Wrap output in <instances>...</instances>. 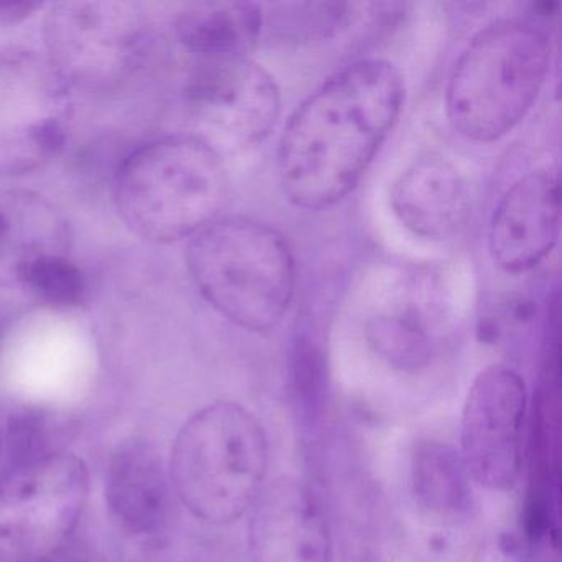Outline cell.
<instances>
[{"mask_svg":"<svg viewBox=\"0 0 562 562\" xmlns=\"http://www.w3.org/2000/svg\"><path fill=\"white\" fill-rule=\"evenodd\" d=\"M225 164L209 140L167 136L127 157L116 180V203L140 238L173 243L218 220L228 203Z\"/></svg>","mask_w":562,"mask_h":562,"instance_id":"cell-2","label":"cell"},{"mask_svg":"<svg viewBox=\"0 0 562 562\" xmlns=\"http://www.w3.org/2000/svg\"><path fill=\"white\" fill-rule=\"evenodd\" d=\"M291 394L295 417L302 429L317 430L327 413V374L324 355L307 338L295 344L291 368Z\"/></svg>","mask_w":562,"mask_h":562,"instance_id":"cell-20","label":"cell"},{"mask_svg":"<svg viewBox=\"0 0 562 562\" xmlns=\"http://www.w3.org/2000/svg\"><path fill=\"white\" fill-rule=\"evenodd\" d=\"M41 8V2L32 0H0V25L19 24Z\"/></svg>","mask_w":562,"mask_h":562,"instance_id":"cell-24","label":"cell"},{"mask_svg":"<svg viewBox=\"0 0 562 562\" xmlns=\"http://www.w3.org/2000/svg\"><path fill=\"white\" fill-rule=\"evenodd\" d=\"M47 562H111L93 542L71 536L70 541Z\"/></svg>","mask_w":562,"mask_h":562,"instance_id":"cell-23","label":"cell"},{"mask_svg":"<svg viewBox=\"0 0 562 562\" xmlns=\"http://www.w3.org/2000/svg\"><path fill=\"white\" fill-rule=\"evenodd\" d=\"M551 65V42L528 22L503 21L472 38L449 78L446 110L456 133L493 143L528 114Z\"/></svg>","mask_w":562,"mask_h":562,"instance_id":"cell-4","label":"cell"},{"mask_svg":"<svg viewBox=\"0 0 562 562\" xmlns=\"http://www.w3.org/2000/svg\"><path fill=\"white\" fill-rule=\"evenodd\" d=\"M350 4L344 2H305L272 8V27L292 41H324L334 37L350 22ZM271 27V29H272Z\"/></svg>","mask_w":562,"mask_h":562,"instance_id":"cell-21","label":"cell"},{"mask_svg":"<svg viewBox=\"0 0 562 562\" xmlns=\"http://www.w3.org/2000/svg\"><path fill=\"white\" fill-rule=\"evenodd\" d=\"M70 424L44 409L12 414L5 434V470L21 469L65 453Z\"/></svg>","mask_w":562,"mask_h":562,"instance_id":"cell-18","label":"cell"},{"mask_svg":"<svg viewBox=\"0 0 562 562\" xmlns=\"http://www.w3.org/2000/svg\"><path fill=\"white\" fill-rule=\"evenodd\" d=\"M88 470L60 453L0 475V562H47L77 532Z\"/></svg>","mask_w":562,"mask_h":562,"instance_id":"cell-6","label":"cell"},{"mask_svg":"<svg viewBox=\"0 0 562 562\" xmlns=\"http://www.w3.org/2000/svg\"><path fill=\"white\" fill-rule=\"evenodd\" d=\"M561 187L554 170L521 177L502 196L488 229L495 265L508 272L536 268L558 245Z\"/></svg>","mask_w":562,"mask_h":562,"instance_id":"cell-12","label":"cell"},{"mask_svg":"<svg viewBox=\"0 0 562 562\" xmlns=\"http://www.w3.org/2000/svg\"><path fill=\"white\" fill-rule=\"evenodd\" d=\"M186 91L239 146L261 143L281 113L274 80L248 57H196Z\"/></svg>","mask_w":562,"mask_h":562,"instance_id":"cell-10","label":"cell"},{"mask_svg":"<svg viewBox=\"0 0 562 562\" xmlns=\"http://www.w3.org/2000/svg\"><path fill=\"white\" fill-rule=\"evenodd\" d=\"M48 64L71 87L104 91L123 83L146 52L139 12L121 2H61L45 21Z\"/></svg>","mask_w":562,"mask_h":562,"instance_id":"cell-7","label":"cell"},{"mask_svg":"<svg viewBox=\"0 0 562 562\" xmlns=\"http://www.w3.org/2000/svg\"><path fill=\"white\" fill-rule=\"evenodd\" d=\"M394 215L423 238L447 239L465 226L470 195L459 170L439 157L417 160L394 183Z\"/></svg>","mask_w":562,"mask_h":562,"instance_id":"cell-13","label":"cell"},{"mask_svg":"<svg viewBox=\"0 0 562 562\" xmlns=\"http://www.w3.org/2000/svg\"><path fill=\"white\" fill-rule=\"evenodd\" d=\"M67 226L54 206L27 192L0 193V285L21 282L35 259L65 255Z\"/></svg>","mask_w":562,"mask_h":562,"instance_id":"cell-15","label":"cell"},{"mask_svg":"<svg viewBox=\"0 0 562 562\" xmlns=\"http://www.w3.org/2000/svg\"><path fill=\"white\" fill-rule=\"evenodd\" d=\"M187 262L203 297L238 327L272 330L291 307L294 256L272 226L243 216L215 220L193 236Z\"/></svg>","mask_w":562,"mask_h":562,"instance_id":"cell-3","label":"cell"},{"mask_svg":"<svg viewBox=\"0 0 562 562\" xmlns=\"http://www.w3.org/2000/svg\"><path fill=\"white\" fill-rule=\"evenodd\" d=\"M370 340L378 353L401 370H419L430 358L423 307L407 305L400 314L378 318L370 327Z\"/></svg>","mask_w":562,"mask_h":562,"instance_id":"cell-19","label":"cell"},{"mask_svg":"<svg viewBox=\"0 0 562 562\" xmlns=\"http://www.w3.org/2000/svg\"><path fill=\"white\" fill-rule=\"evenodd\" d=\"M413 490L423 508L457 516L469 508L470 475L462 456L442 442H423L413 456Z\"/></svg>","mask_w":562,"mask_h":562,"instance_id":"cell-17","label":"cell"},{"mask_svg":"<svg viewBox=\"0 0 562 562\" xmlns=\"http://www.w3.org/2000/svg\"><path fill=\"white\" fill-rule=\"evenodd\" d=\"M106 499L114 518L133 532H157L169 521L170 490L159 456L144 443L114 453Z\"/></svg>","mask_w":562,"mask_h":562,"instance_id":"cell-14","label":"cell"},{"mask_svg":"<svg viewBox=\"0 0 562 562\" xmlns=\"http://www.w3.org/2000/svg\"><path fill=\"white\" fill-rule=\"evenodd\" d=\"M19 284H24L41 301L58 307L78 305L87 294L83 272L65 255H47L35 259L22 272Z\"/></svg>","mask_w":562,"mask_h":562,"instance_id":"cell-22","label":"cell"},{"mask_svg":"<svg viewBox=\"0 0 562 562\" xmlns=\"http://www.w3.org/2000/svg\"><path fill=\"white\" fill-rule=\"evenodd\" d=\"M525 416V381L515 370L495 364L475 378L463 406L460 456L485 488L508 490L518 482Z\"/></svg>","mask_w":562,"mask_h":562,"instance_id":"cell-9","label":"cell"},{"mask_svg":"<svg viewBox=\"0 0 562 562\" xmlns=\"http://www.w3.org/2000/svg\"><path fill=\"white\" fill-rule=\"evenodd\" d=\"M404 81L384 60H361L328 78L292 114L279 143L282 192L324 210L353 192L403 111Z\"/></svg>","mask_w":562,"mask_h":562,"instance_id":"cell-1","label":"cell"},{"mask_svg":"<svg viewBox=\"0 0 562 562\" xmlns=\"http://www.w3.org/2000/svg\"><path fill=\"white\" fill-rule=\"evenodd\" d=\"M268 462L261 423L239 404L222 401L199 411L177 436L173 485L196 518L229 525L251 509Z\"/></svg>","mask_w":562,"mask_h":562,"instance_id":"cell-5","label":"cell"},{"mask_svg":"<svg viewBox=\"0 0 562 562\" xmlns=\"http://www.w3.org/2000/svg\"><path fill=\"white\" fill-rule=\"evenodd\" d=\"M251 562H331V536L307 485L282 476L262 486L251 506Z\"/></svg>","mask_w":562,"mask_h":562,"instance_id":"cell-11","label":"cell"},{"mask_svg":"<svg viewBox=\"0 0 562 562\" xmlns=\"http://www.w3.org/2000/svg\"><path fill=\"white\" fill-rule=\"evenodd\" d=\"M262 24V8L255 2H200L180 12L176 32L196 57H246Z\"/></svg>","mask_w":562,"mask_h":562,"instance_id":"cell-16","label":"cell"},{"mask_svg":"<svg viewBox=\"0 0 562 562\" xmlns=\"http://www.w3.org/2000/svg\"><path fill=\"white\" fill-rule=\"evenodd\" d=\"M71 121L68 85L37 55L0 58V176L32 172L57 156Z\"/></svg>","mask_w":562,"mask_h":562,"instance_id":"cell-8","label":"cell"},{"mask_svg":"<svg viewBox=\"0 0 562 562\" xmlns=\"http://www.w3.org/2000/svg\"><path fill=\"white\" fill-rule=\"evenodd\" d=\"M4 434H2V427H0V457H2V452H4Z\"/></svg>","mask_w":562,"mask_h":562,"instance_id":"cell-25","label":"cell"}]
</instances>
